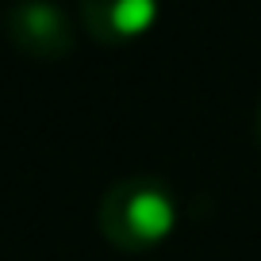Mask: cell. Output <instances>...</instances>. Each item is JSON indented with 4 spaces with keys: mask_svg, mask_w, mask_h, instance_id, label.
I'll return each mask as SVG.
<instances>
[{
    "mask_svg": "<svg viewBox=\"0 0 261 261\" xmlns=\"http://www.w3.org/2000/svg\"><path fill=\"white\" fill-rule=\"evenodd\" d=\"M100 234L123 253H146L158 250L165 238H173L180 223V204L177 192L165 177H123L100 200Z\"/></svg>",
    "mask_w": 261,
    "mask_h": 261,
    "instance_id": "1",
    "label": "cell"
},
{
    "mask_svg": "<svg viewBox=\"0 0 261 261\" xmlns=\"http://www.w3.org/2000/svg\"><path fill=\"white\" fill-rule=\"evenodd\" d=\"M8 35L19 54L35 62H62L77 46L73 19L54 0H16L8 12Z\"/></svg>",
    "mask_w": 261,
    "mask_h": 261,
    "instance_id": "2",
    "label": "cell"
},
{
    "mask_svg": "<svg viewBox=\"0 0 261 261\" xmlns=\"http://www.w3.org/2000/svg\"><path fill=\"white\" fill-rule=\"evenodd\" d=\"M162 0H81V27L100 46H127L154 31Z\"/></svg>",
    "mask_w": 261,
    "mask_h": 261,
    "instance_id": "3",
    "label": "cell"
},
{
    "mask_svg": "<svg viewBox=\"0 0 261 261\" xmlns=\"http://www.w3.org/2000/svg\"><path fill=\"white\" fill-rule=\"evenodd\" d=\"M253 139H257V146H261V104H257V115H253Z\"/></svg>",
    "mask_w": 261,
    "mask_h": 261,
    "instance_id": "4",
    "label": "cell"
}]
</instances>
